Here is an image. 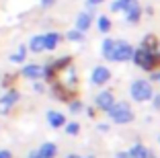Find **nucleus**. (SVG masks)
I'll use <instances>...</instances> for the list:
<instances>
[{"label": "nucleus", "mask_w": 160, "mask_h": 158, "mask_svg": "<svg viewBox=\"0 0 160 158\" xmlns=\"http://www.w3.org/2000/svg\"><path fill=\"white\" fill-rule=\"evenodd\" d=\"M133 62L144 70H154L160 66V51H148L144 47H140L138 51H133Z\"/></svg>", "instance_id": "1"}, {"label": "nucleus", "mask_w": 160, "mask_h": 158, "mask_svg": "<svg viewBox=\"0 0 160 158\" xmlns=\"http://www.w3.org/2000/svg\"><path fill=\"white\" fill-rule=\"evenodd\" d=\"M107 113H109V117H111L115 123H129V121L133 119V111H132V107H129L125 101L113 103V105L109 107Z\"/></svg>", "instance_id": "2"}, {"label": "nucleus", "mask_w": 160, "mask_h": 158, "mask_svg": "<svg viewBox=\"0 0 160 158\" xmlns=\"http://www.w3.org/2000/svg\"><path fill=\"white\" fill-rule=\"evenodd\" d=\"M132 99L138 103H144V101H150L152 94H154V90H152V84L148 82V80H136V82L132 84Z\"/></svg>", "instance_id": "3"}, {"label": "nucleus", "mask_w": 160, "mask_h": 158, "mask_svg": "<svg viewBox=\"0 0 160 158\" xmlns=\"http://www.w3.org/2000/svg\"><path fill=\"white\" fill-rule=\"evenodd\" d=\"M133 56V47L127 41H115V56L113 62H127Z\"/></svg>", "instance_id": "4"}, {"label": "nucleus", "mask_w": 160, "mask_h": 158, "mask_svg": "<svg viewBox=\"0 0 160 158\" xmlns=\"http://www.w3.org/2000/svg\"><path fill=\"white\" fill-rule=\"evenodd\" d=\"M21 74H23L25 78L39 80V78H45V68H43V66H37V64H29L21 70Z\"/></svg>", "instance_id": "5"}, {"label": "nucleus", "mask_w": 160, "mask_h": 158, "mask_svg": "<svg viewBox=\"0 0 160 158\" xmlns=\"http://www.w3.org/2000/svg\"><path fill=\"white\" fill-rule=\"evenodd\" d=\"M70 62H72V58H60V60H56L53 64H49V66L45 68V78L52 80L53 76H56V72H60V70L68 68V66H70Z\"/></svg>", "instance_id": "6"}, {"label": "nucleus", "mask_w": 160, "mask_h": 158, "mask_svg": "<svg viewBox=\"0 0 160 158\" xmlns=\"http://www.w3.org/2000/svg\"><path fill=\"white\" fill-rule=\"evenodd\" d=\"M92 84H97V86H101V84H107L109 80H111V72H109L105 66H97V68L92 70Z\"/></svg>", "instance_id": "7"}, {"label": "nucleus", "mask_w": 160, "mask_h": 158, "mask_svg": "<svg viewBox=\"0 0 160 158\" xmlns=\"http://www.w3.org/2000/svg\"><path fill=\"white\" fill-rule=\"evenodd\" d=\"M138 0H115L113 4H111V13H119V10H123V13H129V10L138 8Z\"/></svg>", "instance_id": "8"}, {"label": "nucleus", "mask_w": 160, "mask_h": 158, "mask_svg": "<svg viewBox=\"0 0 160 158\" xmlns=\"http://www.w3.org/2000/svg\"><path fill=\"white\" fill-rule=\"evenodd\" d=\"M17 101H19V93H17V90H8L4 97L0 99V109H2V113H8V109L12 107Z\"/></svg>", "instance_id": "9"}, {"label": "nucleus", "mask_w": 160, "mask_h": 158, "mask_svg": "<svg viewBox=\"0 0 160 158\" xmlns=\"http://www.w3.org/2000/svg\"><path fill=\"white\" fill-rule=\"evenodd\" d=\"M113 103H115V99L109 90H103V93H99V97H97V107L105 109V111H109V107H111Z\"/></svg>", "instance_id": "10"}, {"label": "nucleus", "mask_w": 160, "mask_h": 158, "mask_svg": "<svg viewBox=\"0 0 160 158\" xmlns=\"http://www.w3.org/2000/svg\"><path fill=\"white\" fill-rule=\"evenodd\" d=\"M90 23H92V17H90V13H78V17H76V29L78 31H82L84 33L86 29L90 27Z\"/></svg>", "instance_id": "11"}, {"label": "nucleus", "mask_w": 160, "mask_h": 158, "mask_svg": "<svg viewBox=\"0 0 160 158\" xmlns=\"http://www.w3.org/2000/svg\"><path fill=\"white\" fill-rule=\"evenodd\" d=\"M47 121H49V125H52V127L66 125V117L62 115V113H58V111H49V113H47Z\"/></svg>", "instance_id": "12"}, {"label": "nucleus", "mask_w": 160, "mask_h": 158, "mask_svg": "<svg viewBox=\"0 0 160 158\" xmlns=\"http://www.w3.org/2000/svg\"><path fill=\"white\" fill-rule=\"evenodd\" d=\"M37 154H39V158H53L56 156V146H53L52 142H45V144L37 150Z\"/></svg>", "instance_id": "13"}, {"label": "nucleus", "mask_w": 160, "mask_h": 158, "mask_svg": "<svg viewBox=\"0 0 160 158\" xmlns=\"http://www.w3.org/2000/svg\"><path fill=\"white\" fill-rule=\"evenodd\" d=\"M43 43H45V49H56L58 43H60V35L58 33H47V35H43Z\"/></svg>", "instance_id": "14"}, {"label": "nucleus", "mask_w": 160, "mask_h": 158, "mask_svg": "<svg viewBox=\"0 0 160 158\" xmlns=\"http://www.w3.org/2000/svg\"><path fill=\"white\" fill-rule=\"evenodd\" d=\"M103 56L113 62V56H115V41L113 39H105L103 41Z\"/></svg>", "instance_id": "15"}, {"label": "nucleus", "mask_w": 160, "mask_h": 158, "mask_svg": "<svg viewBox=\"0 0 160 158\" xmlns=\"http://www.w3.org/2000/svg\"><path fill=\"white\" fill-rule=\"evenodd\" d=\"M142 47L148 51H160L158 47V39L154 37V35H148V37H144V41H142Z\"/></svg>", "instance_id": "16"}, {"label": "nucleus", "mask_w": 160, "mask_h": 158, "mask_svg": "<svg viewBox=\"0 0 160 158\" xmlns=\"http://www.w3.org/2000/svg\"><path fill=\"white\" fill-rule=\"evenodd\" d=\"M127 154H129V158H148V156H150V152H148L142 144H136Z\"/></svg>", "instance_id": "17"}, {"label": "nucleus", "mask_w": 160, "mask_h": 158, "mask_svg": "<svg viewBox=\"0 0 160 158\" xmlns=\"http://www.w3.org/2000/svg\"><path fill=\"white\" fill-rule=\"evenodd\" d=\"M29 49L35 51V54H39V51L45 49V43H43V35H35V37L31 39V43H29Z\"/></svg>", "instance_id": "18"}, {"label": "nucleus", "mask_w": 160, "mask_h": 158, "mask_svg": "<svg viewBox=\"0 0 160 158\" xmlns=\"http://www.w3.org/2000/svg\"><path fill=\"white\" fill-rule=\"evenodd\" d=\"M25 56H27V45H19L17 54L10 56V62H25Z\"/></svg>", "instance_id": "19"}, {"label": "nucleus", "mask_w": 160, "mask_h": 158, "mask_svg": "<svg viewBox=\"0 0 160 158\" xmlns=\"http://www.w3.org/2000/svg\"><path fill=\"white\" fill-rule=\"evenodd\" d=\"M109 29H111V21H109L107 17H101L99 19V31L101 33H109Z\"/></svg>", "instance_id": "20"}, {"label": "nucleus", "mask_w": 160, "mask_h": 158, "mask_svg": "<svg viewBox=\"0 0 160 158\" xmlns=\"http://www.w3.org/2000/svg\"><path fill=\"white\" fill-rule=\"evenodd\" d=\"M68 39H70V41H82V39H84V33L78 31V29H72V31L68 33Z\"/></svg>", "instance_id": "21"}, {"label": "nucleus", "mask_w": 160, "mask_h": 158, "mask_svg": "<svg viewBox=\"0 0 160 158\" xmlns=\"http://www.w3.org/2000/svg\"><path fill=\"white\" fill-rule=\"evenodd\" d=\"M66 131L70 135H78V131H80V125L76 123V121H72V123H66Z\"/></svg>", "instance_id": "22"}, {"label": "nucleus", "mask_w": 160, "mask_h": 158, "mask_svg": "<svg viewBox=\"0 0 160 158\" xmlns=\"http://www.w3.org/2000/svg\"><path fill=\"white\" fill-rule=\"evenodd\" d=\"M70 111L72 113H80V111H82V103H80V101H72L70 103Z\"/></svg>", "instance_id": "23"}, {"label": "nucleus", "mask_w": 160, "mask_h": 158, "mask_svg": "<svg viewBox=\"0 0 160 158\" xmlns=\"http://www.w3.org/2000/svg\"><path fill=\"white\" fill-rule=\"evenodd\" d=\"M152 99H154V107L160 109V94H152Z\"/></svg>", "instance_id": "24"}, {"label": "nucleus", "mask_w": 160, "mask_h": 158, "mask_svg": "<svg viewBox=\"0 0 160 158\" xmlns=\"http://www.w3.org/2000/svg\"><path fill=\"white\" fill-rule=\"evenodd\" d=\"M0 158H12V154L8 150H0Z\"/></svg>", "instance_id": "25"}, {"label": "nucleus", "mask_w": 160, "mask_h": 158, "mask_svg": "<svg viewBox=\"0 0 160 158\" xmlns=\"http://www.w3.org/2000/svg\"><path fill=\"white\" fill-rule=\"evenodd\" d=\"M53 2H56V0H41V4H43V6H52Z\"/></svg>", "instance_id": "26"}, {"label": "nucleus", "mask_w": 160, "mask_h": 158, "mask_svg": "<svg viewBox=\"0 0 160 158\" xmlns=\"http://www.w3.org/2000/svg\"><path fill=\"white\" fill-rule=\"evenodd\" d=\"M117 158H129V154H127V152H119Z\"/></svg>", "instance_id": "27"}, {"label": "nucleus", "mask_w": 160, "mask_h": 158, "mask_svg": "<svg viewBox=\"0 0 160 158\" xmlns=\"http://www.w3.org/2000/svg\"><path fill=\"white\" fill-rule=\"evenodd\" d=\"M101 2H105V0H88V4H101Z\"/></svg>", "instance_id": "28"}, {"label": "nucleus", "mask_w": 160, "mask_h": 158, "mask_svg": "<svg viewBox=\"0 0 160 158\" xmlns=\"http://www.w3.org/2000/svg\"><path fill=\"white\" fill-rule=\"evenodd\" d=\"M27 158H39V154H37V152H31V154H29Z\"/></svg>", "instance_id": "29"}, {"label": "nucleus", "mask_w": 160, "mask_h": 158, "mask_svg": "<svg viewBox=\"0 0 160 158\" xmlns=\"http://www.w3.org/2000/svg\"><path fill=\"white\" fill-rule=\"evenodd\" d=\"M154 80H156V82H160V74H154Z\"/></svg>", "instance_id": "30"}, {"label": "nucleus", "mask_w": 160, "mask_h": 158, "mask_svg": "<svg viewBox=\"0 0 160 158\" xmlns=\"http://www.w3.org/2000/svg\"><path fill=\"white\" fill-rule=\"evenodd\" d=\"M68 158H78V156H76V154H70V156H68Z\"/></svg>", "instance_id": "31"}]
</instances>
